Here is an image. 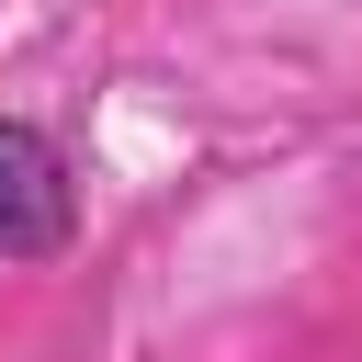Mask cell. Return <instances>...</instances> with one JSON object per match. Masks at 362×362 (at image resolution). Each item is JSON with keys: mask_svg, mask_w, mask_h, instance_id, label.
Here are the masks:
<instances>
[{"mask_svg": "<svg viewBox=\"0 0 362 362\" xmlns=\"http://www.w3.org/2000/svg\"><path fill=\"white\" fill-rule=\"evenodd\" d=\"M68 249H79V158L34 113H0V272H45Z\"/></svg>", "mask_w": 362, "mask_h": 362, "instance_id": "cell-1", "label": "cell"}]
</instances>
